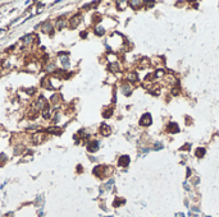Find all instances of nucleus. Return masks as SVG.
Returning <instances> with one entry per match:
<instances>
[{"label":"nucleus","mask_w":219,"mask_h":217,"mask_svg":"<svg viewBox=\"0 0 219 217\" xmlns=\"http://www.w3.org/2000/svg\"><path fill=\"white\" fill-rule=\"evenodd\" d=\"M64 26H65V21H64V19H59V21L57 22V24H55L57 30H62Z\"/></svg>","instance_id":"nucleus-14"},{"label":"nucleus","mask_w":219,"mask_h":217,"mask_svg":"<svg viewBox=\"0 0 219 217\" xmlns=\"http://www.w3.org/2000/svg\"><path fill=\"white\" fill-rule=\"evenodd\" d=\"M42 116H44V119H50V116H51V108L46 106V107L44 108V111H42Z\"/></svg>","instance_id":"nucleus-9"},{"label":"nucleus","mask_w":219,"mask_h":217,"mask_svg":"<svg viewBox=\"0 0 219 217\" xmlns=\"http://www.w3.org/2000/svg\"><path fill=\"white\" fill-rule=\"evenodd\" d=\"M119 166H127L128 164H129V157L128 156H122L121 158H119Z\"/></svg>","instance_id":"nucleus-7"},{"label":"nucleus","mask_w":219,"mask_h":217,"mask_svg":"<svg viewBox=\"0 0 219 217\" xmlns=\"http://www.w3.org/2000/svg\"><path fill=\"white\" fill-rule=\"evenodd\" d=\"M168 129H169L171 133H178V132H179V126H178V124H176V123H171V124L168 125Z\"/></svg>","instance_id":"nucleus-8"},{"label":"nucleus","mask_w":219,"mask_h":217,"mask_svg":"<svg viewBox=\"0 0 219 217\" xmlns=\"http://www.w3.org/2000/svg\"><path fill=\"white\" fill-rule=\"evenodd\" d=\"M204 155H205V148H197L196 156H197V157H204Z\"/></svg>","instance_id":"nucleus-15"},{"label":"nucleus","mask_w":219,"mask_h":217,"mask_svg":"<svg viewBox=\"0 0 219 217\" xmlns=\"http://www.w3.org/2000/svg\"><path fill=\"white\" fill-rule=\"evenodd\" d=\"M190 175H191V170L188 169V170H187V176H190Z\"/></svg>","instance_id":"nucleus-20"},{"label":"nucleus","mask_w":219,"mask_h":217,"mask_svg":"<svg viewBox=\"0 0 219 217\" xmlns=\"http://www.w3.org/2000/svg\"><path fill=\"white\" fill-rule=\"evenodd\" d=\"M97 147H99V143H97L96 140H92V142L87 146V150H89L90 152H95V151H97Z\"/></svg>","instance_id":"nucleus-5"},{"label":"nucleus","mask_w":219,"mask_h":217,"mask_svg":"<svg viewBox=\"0 0 219 217\" xmlns=\"http://www.w3.org/2000/svg\"><path fill=\"white\" fill-rule=\"evenodd\" d=\"M110 132H111V130H110V128L108 125H105V124L101 125V134H103V135H109Z\"/></svg>","instance_id":"nucleus-10"},{"label":"nucleus","mask_w":219,"mask_h":217,"mask_svg":"<svg viewBox=\"0 0 219 217\" xmlns=\"http://www.w3.org/2000/svg\"><path fill=\"white\" fill-rule=\"evenodd\" d=\"M32 40H33V36L32 35H28V36H24V38H23V42H24V46H28L32 42Z\"/></svg>","instance_id":"nucleus-12"},{"label":"nucleus","mask_w":219,"mask_h":217,"mask_svg":"<svg viewBox=\"0 0 219 217\" xmlns=\"http://www.w3.org/2000/svg\"><path fill=\"white\" fill-rule=\"evenodd\" d=\"M131 5H133V8H136V5H140V1H129Z\"/></svg>","instance_id":"nucleus-18"},{"label":"nucleus","mask_w":219,"mask_h":217,"mask_svg":"<svg viewBox=\"0 0 219 217\" xmlns=\"http://www.w3.org/2000/svg\"><path fill=\"white\" fill-rule=\"evenodd\" d=\"M122 91H123V93H124V94L129 96V94H131V92H132V87H131L129 84H124V86L122 87Z\"/></svg>","instance_id":"nucleus-11"},{"label":"nucleus","mask_w":219,"mask_h":217,"mask_svg":"<svg viewBox=\"0 0 219 217\" xmlns=\"http://www.w3.org/2000/svg\"><path fill=\"white\" fill-rule=\"evenodd\" d=\"M140 124L143 125V126H147V125L151 124V115L150 114H145L140 120Z\"/></svg>","instance_id":"nucleus-2"},{"label":"nucleus","mask_w":219,"mask_h":217,"mask_svg":"<svg viewBox=\"0 0 219 217\" xmlns=\"http://www.w3.org/2000/svg\"><path fill=\"white\" fill-rule=\"evenodd\" d=\"M45 107H46V100L41 96V97H39V98L36 100V102L33 104V108H35V110H44Z\"/></svg>","instance_id":"nucleus-1"},{"label":"nucleus","mask_w":219,"mask_h":217,"mask_svg":"<svg viewBox=\"0 0 219 217\" xmlns=\"http://www.w3.org/2000/svg\"><path fill=\"white\" fill-rule=\"evenodd\" d=\"M51 27H53V26H51V23H50V22H45V23L42 24V27H41V31L45 32V33H50L51 30H53Z\"/></svg>","instance_id":"nucleus-4"},{"label":"nucleus","mask_w":219,"mask_h":217,"mask_svg":"<svg viewBox=\"0 0 219 217\" xmlns=\"http://www.w3.org/2000/svg\"><path fill=\"white\" fill-rule=\"evenodd\" d=\"M104 32H105V30H104L101 26H96V27H95V33H96V35L103 36V35H104Z\"/></svg>","instance_id":"nucleus-13"},{"label":"nucleus","mask_w":219,"mask_h":217,"mask_svg":"<svg viewBox=\"0 0 219 217\" xmlns=\"http://www.w3.org/2000/svg\"><path fill=\"white\" fill-rule=\"evenodd\" d=\"M155 148H157V151L158 150H160V148H163V144L159 142V143H155Z\"/></svg>","instance_id":"nucleus-19"},{"label":"nucleus","mask_w":219,"mask_h":217,"mask_svg":"<svg viewBox=\"0 0 219 217\" xmlns=\"http://www.w3.org/2000/svg\"><path fill=\"white\" fill-rule=\"evenodd\" d=\"M44 139H45V135H44L42 133H36V134L33 135V142H35V143H40V142H42Z\"/></svg>","instance_id":"nucleus-6"},{"label":"nucleus","mask_w":219,"mask_h":217,"mask_svg":"<svg viewBox=\"0 0 219 217\" xmlns=\"http://www.w3.org/2000/svg\"><path fill=\"white\" fill-rule=\"evenodd\" d=\"M110 70H113V72H117L118 70V64L117 63H114V64H110Z\"/></svg>","instance_id":"nucleus-16"},{"label":"nucleus","mask_w":219,"mask_h":217,"mask_svg":"<svg viewBox=\"0 0 219 217\" xmlns=\"http://www.w3.org/2000/svg\"><path fill=\"white\" fill-rule=\"evenodd\" d=\"M81 22V16H74L72 19H71V22H69V26L72 27V28H74V27H77L78 26V23Z\"/></svg>","instance_id":"nucleus-3"},{"label":"nucleus","mask_w":219,"mask_h":217,"mask_svg":"<svg viewBox=\"0 0 219 217\" xmlns=\"http://www.w3.org/2000/svg\"><path fill=\"white\" fill-rule=\"evenodd\" d=\"M136 77H137L136 73H131V74H128V79H129V80H135Z\"/></svg>","instance_id":"nucleus-17"}]
</instances>
